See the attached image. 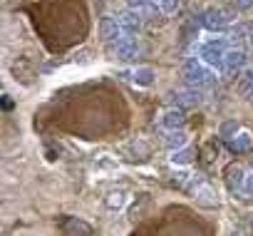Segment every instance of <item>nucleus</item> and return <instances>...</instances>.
I'll return each instance as SVG.
<instances>
[{
    "instance_id": "nucleus-1",
    "label": "nucleus",
    "mask_w": 253,
    "mask_h": 236,
    "mask_svg": "<svg viewBox=\"0 0 253 236\" xmlns=\"http://www.w3.org/2000/svg\"><path fill=\"white\" fill-rule=\"evenodd\" d=\"M181 77H184V82H186L189 87H196V90H204V87H209V85L216 80V77H213V70L206 67L199 57L184 60V65H181Z\"/></svg>"
},
{
    "instance_id": "nucleus-2",
    "label": "nucleus",
    "mask_w": 253,
    "mask_h": 236,
    "mask_svg": "<svg viewBox=\"0 0 253 236\" xmlns=\"http://www.w3.org/2000/svg\"><path fill=\"white\" fill-rule=\"evenodd\" d=\"M226 52H228V40L226 38H209L199 47V60L211 70H223Z\"/></svg>"
},
{
    "instance_id": "nucleus-3",
    "label": "nucleus",
    "mask_w": 253,
    "mask_h": 236,
    "mask_svg": "<svg viewBox=\"0 0 253 236\" xmlns=\"http://www.w3.org/2000/svg\"><path fill=\"white\" fill-rule=\"evenodd\" d=\"M233 18H236L233 10H228L223 5H211V8H206L201 13V25L206 30H211V33H223V30H228Z\"/></svg>"
},
{
    "instance_id": "nucleus-4",
    "label": "nucleus",
    "mask_w": 253,
    "mask_h": 236,
    "mask_svg": "<svg viewBox=\"0 0 253 236\" xmlns=\"http://www.w3.org/2000/svg\"><path fill=\"white\" fill-rule=\"evenodd\" d=\"M117 18H119V25H122L124 38H137L139 30H142V25H144V15H142V10H134V8L122 10Z\"/></svg>"
},
{
    "instance_id": "nucleus-5",
    "label": "nucleus",
    "mask_w": 253,
    "mask_h": 236,
    "mask_svg": "<svg viewBox=\"0 0 253 236\" xmlns=\"http://www.w3.org/2000/svg\"><path fill=\"white\" fill-rule=\"evenodd\" d=\"M144 52V45L139 43V38H124L114 45V57L117 60H124V62H129L134 57H139Z\"/></svg>"
},
{
    "instance_id": "nucleus-6",
    "label": "nucleus",
    "mask_w": 253,
    "mask_h": 236,
    "mask_svg": "<svg viewBox=\"0 0 253 236\" xmlns=\"http://www.w3.org/2000/svg\"><path fill=\"white\" fill-rule=\"evenodd\" d=\"M99 38L104 40V43H119V40H124V33H122V25H119V18H114V15H104L102 20H99Z\"/></svg>"
},
{
    "instance_id": "nucleus-7",
    "label": "nucleus",
    "mask_w": 253,
    "mask_h": 236,
    "mask_svg": "<svg viewBox=\"0 0 253 236\" xmlns=\"http://www.w3.org/2000/svg\"><path fill=\"white\" fill-rule=\"evenodd\" d=\"M246 65H248V52L241 47H228L226 60H223V70L236 75V72H246Z\"/></svg>"
},
{
    "instance_id": "nucleus-8",
    "label": "nucleus",
    "mask_w": 253,
    "mask_h": 236,
    "mask_svg": "<svg viewBox=\"0 0 253 236\" xmlns=\"http://www.w3.org/2000/svg\"><path fill=\"white\" fill-rule=\"evenodd\" d=\"M159 122H162V127H167V130H176V127H181L184 125V112L181 109H176V107H171V109H164L162 112V117H159Z\"/></svg>"
},
{
    "instance_id": "nucleus-9",
    "label": "nucleus",
    "mask_w": 253,
    "mask_h": 236,
    "mask_svg": "<svg viewBox=\"0 0 253 236\" xmlns=\"http://www.w3.org/2000/svg\"><path fill=\"white\" fill-rule=\"evenodd\" d=\"M171 97H174L176 104L189 107V104H199V102H201V90H196V87H186V90H176Z\"/></svg>"
},
{
    "instance_id": "nucleus-10",
    "label": "nucleus",
    "mask_w": 253,
    "mask_h": 236,
    "mask_svg": "<svg viewBox=\"0 0 253 236\" xmlns=\"http://www.w3.org/2000/svg\"><path fill=\"white\" fill-rule=\"evenodd\" d=\"M154 77H157V72H154L152 67H137V70L129 72V80H132L137 87H149V85L154 82Z\"/></svg>"
},
{
    "instance_id": "nucleus-11",
    "label": "nucleus",
    "mask_w": 253,
    "mask_h": 236,
    "mask_svg": "<svg viewBox=\"0 0 253 236\" xmlns=\"http://www.w3.org/2000/svg\"><path fill=\"white\" fill-rule=\"evenodd\" d=\"M238 94L246 99H253V70H246L238 80Z\"/></svg>"
},
{
    "instance_id": "nucleus-12",
    "label": "nucleus",
    "mask_w": 253,
    "mask_h": 236,
    "mask_svg": "<svg viewBox=\"0 0 253 236\" xmlns=\"http://www.w3.org/2000/svg\"><path fill=\"white\" fill-rule=\"evenodd\" d=\"M179 5H181V0H162V3H159L157 8H159V13L171 15V13H176V10H179Z\"/></svg>"
},
{
    "instance_id": "nucleus-13",
    "label": "nucleus",
    "mask_w": 253,
    "mask_h": 236,
    "mask_svg": "<svg viewBox=\"0 0 253 236\" xmlns=\"http://www.w3.org/2000/svg\"><path fill=\"white\" fill-rule=\"evenodd\" d=\"M167 142H169L171 147H174V144L179 147V144H184V142H186V135H184V132H176V130H174V132H171V135L167 137Z\"/></svg>"
},
{
    "instance_id": "nucleus-14",
    "label": "nucleus",
    "mask_w": 253,
    "mask_h": 236,
    "mask_svg": "<svg viewBox=\"0 0 253 236\" xmlns=\"http://www.w3.org/2000/svg\"><path fill=\"white\" fill-rule=\"evenodd\" d=\"M248 144H251V135H246V132H241V135L236 137V142H233L236 149H246Z\"/></svg>"
},
{
    "instance_id": "nucleus-15",
    "label": "nucleus",
    "mask_w": 253,
    "mask_h": 236,
    "mask_svg": "<svg viewBox=\"0 0 253 236\" xmlns=\"http://www.w3.org/2000/svg\"><path fill=\"white\" fill-rule=\"evenodd\" d=\"M126 3H129V8H134V10H144V8H149L152 0H126Z\"/></svg>"
},
{
    "instance_id": "nucleus-16",
    "label": "nucleus",
    "mask_w": 253,
    "mask_h": 236,
    "mask_svg": "<svg viewBox=\"0 0 253 236\" xmlns=\"http://www.w3.org/2000/svg\"><path fill=\"white\" fill-rule=\"evenodd\" d=\"M236 8L238 10H248V8H253V0H236Z\"/></svg>"
},
{
    "instance_id": "nucleus-17",
    "label": "nucleus",
    "mask_w": 253,
    "mask_h": 236,
    "mask_svg": "<svg viewBox=\"0 0 253 236\" xmlns=\"http://www.w3.org/2000/svg\"><path fill=\"white\" fill-rule=\"evenodd\" d=\"M236 130H238V125H236V122H226V125L221 127V132H223V135H231V132H236Z\"/></svg>"
},
{
    "instance_id": "nucleus-18",
    "label": "nucleus",
    "mask_w": 253,
    "mask_h": 236,
    "mask_svg": "<svg viewBox=\"0 0 253 236\" xmlns=\"http://www.w3.org/2000/svg\"><path fill=\"white\" fill-rule=\"evenodd\" d=\"M189 159V152H179V154H174V162H186Z\"/></svg>"
},
{
    "instance_id": "nucleus-19",
    "label": "nucleus",
    "mask_w": 253,
    "mask_h": 236,
    "mask_svg": "<svg viewBox=\"0 0 253 236\" xmlns=\"http://www.w3.org/2000/svg\"><path fill=\"white\" fill-rule=\"evenodd\" d=\"M248 47H251V52H253V23L248 25Z\"/></svg>"
},
{
    "instance_id": "nucleus-20",
    "label": "nucleus",
    "mask_w": 253,
    "mask_h": 236,
    "mask_svg": "<svg viewBox=\"0 0 253 236\" xmlns=\"http://www.w3.org/2000/svg\"><path fill=\"white\" fill-rule=\"evenodd\" d=\"M152 3H157V5H159V3H162V0H152Z\"/></svg>"
}]
</instances>
